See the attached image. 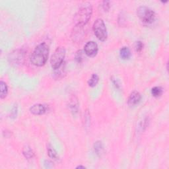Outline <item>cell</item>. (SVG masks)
Returning <instances> with one entry per match:
<instances>
[{"label":"cell","instance_id":"obj_1","mask_svg":"<svg viewBox=\"0 0 169 169\" xmlns=\"http://www.w3.org/2000/svg\"><path fill=\"white\" fill-rule=\"evenodd\" d=\"M49 55V47L45 42L38 44L31 56V62L37 67L43 66L47 62Z\"/></svg>","mask_w":169,"mask_h":169},{"label":"cell","instance_id":"obj_2","mask_svg":"<svg viewBox=\"0 0 169 169\" xmlns=\"http://www.w3.org/2000/svg\"><path fill=\"white\" fill-rule=\"evenodd\" d=\"M92 13V7L89 3H84L75 15L74 22L77 27H83L89 21Z\"/></svg>","mask_w":169,"mask_h":169},{"label":"cell","instance_id":"obj_3","mask_svg":"<svg viewBox=\"0 0 169 169\" xmlns=\"http://www.w3.org/2000/svg\"><path fill=\"white\" fill-rule=\"evenodd\" d=\"M66 51L63 47L59 46L56 48L50 59V64L52 69L57 70L63 63Z\"/></svg>","mask_w":169,"mask_h":169},{"label":"cell","instance_id":"obj_4","mask_svg":"<svg viewBox=\"0 0 169 169\" xmlns=\"http://www.w3.org/2000/svg\"><path fill=\"white\" fill-rule=\"evenodd\" d=\"M137 15L143 23L151 24L155 21V13L146 6H141L137 9Z\"/></svg>","mask_w":169,"mask_h":169},{"label":"cell","instance_id":"obj_5","mask_svg":"<svg viewBox=\"0 0 169 169\" xmlns=\"http://www.w3.org/2000/svg\"><path fill=\"white\" fill-rule=\"evenodd\" d=\"M94 33L97 38L100 41H105L108 34L105 24L102 19H97L95 21L92 26Z\"/></svg>","mask_w":169,"mask_h":169},{"label":"cell","instance_id":"obj_6","mask_svg":"<svg viewBox=\"0 0 169 169\" xmlns=\"http://www.w3.org/2000/svg\"><path fill=\"white\" fill-rule=\"evenodd\" d=\"M84 52L86 55L90 57H93L98 52V45L94 41H89L84 46Z\"/></svg>","mask_w":169,"mask_h":169},{"label":"cell","instance_id":"obj_7","mask_svg":"<svg viewBox=\"0 0 169 169\" xmlns=\"http://www.w3.org/2000/svg\"><path fill=\"white\" fill-rule=\"evenodd\" d=\"M142 99V95L138 91H133L128 99V104L130 106H135L138 104Z\"/></svg>","mask_w":169,"mask_h":169},{"label":"cell","instance_id":"obj_8","mask_svg":"<svg viewBox=\"0 0 169 169\" xmlns=\"http://www.w3.org/2000/svg\"><path fill=\"white\" fill-rule=\"evenodd\" d=\"M30 112L34 115H42L46 112V107L42 104H36L30 108Z\"/></svg>","mask_w":169,"mask_h":169},{"label":"cell","instance_id":"obj_9","mask_svg":"<svg viewBox=\"0 0 169 169\" xmlns=\"http://www.w3.org/2000/svg\"><path fill=\"white\" fill-rule=\"evenodd\" d=\"M70 108L71 112H73L74 114H76L77 112L78 108H79V102H78V100L75 96H73L70 99Z\"/></svg>","mask_w":169,"mask_h":169},{"label":"cell","instance_id":"obj_10","mask_svg":"<svg viewBox=\"0 0 169 169\" xmlns=\"http://www.w3.org/2000/svg\"><path fill=\"white\" fill-rule=\"evenodd\" d=\"M120 57L123 59H129L131 57V51L130 48L127 46H124L122 47L120 51Z\"/></svg>","mask_w":169,"mask_h":169},{"label":"cell","instance_id":"obj_11","mask_svg":"<svg viewBox=\"0 0 169 169\" xmlns=\"http://www.w3.org/2000/svg\"><path fill=\"white\" fill-rule=\"evenodd\" d=\"M0 98H1V99H3L4 98L6 97V96L8 93V87H7V84L3 81H1V82H0Z\"/></svg>","mask_w":169,"mask_h":169},{"label":"cell","instance_id":"obj_12","mask_svg":"<svg viewBox=\"0 0 169 169\" xmlns=\"http://www.w3.org/2000/svg\"><path fill=\"white\" fill-rule=\"evenodd\" d=\"M23 154L27 159H32L34 157V152L29 146H25L23 150Z\"/></svg>","mask_w":169,"mask_h":169},{"label":"cell","instance_id":"obj_13","mask_svg":"<svg viewBox=\"0 0 169 169\" xmlns=\"http://www.w3.org/2000/svg\"><path fill=\"white\" fill-rule=\"evenodd\" d=\"M47 152L48 155L49 156V157L53 160H58L59 159V156L57 154V152L50 145H48L47 146Z\"/></svg>","mask_w":169,"mask_h":169},{"label":"cell","instance_id":"obj_14","mask_svg":"<svg viewBox=\"0 0 169 169\" xmlns=\"http://www.w3.org/2000/svg\"><path fill=\"white\" fill-rule=\"evenodd\" d=\"M94 150L96 155H98L99 156H101V155L104 152V147L102 143L101 142H100V141L96 142L94 144Z\"/></svg>","mask_w":169,"mask_h":169},{"label":"cell","instance_id":"obj_15","mask_svg":"<svg viewBox=\"0 0 169 169\" xmlns=\"http://www.w3.org/2000/svg\"><path fill=\"white\" fill-rule=\"evenodd\" d=\"M99 81V75L96 74H93L91 75V78L88 79V86L91 87H94L98 84Z\"/></svg>","mask_w":169,"mask_h":169},{"label":"cell","instance_id":"obj_16","mask_svg":"<svg viewBox=\"0 0 169 169\" xmlns=\"http://www.w3.org/2000/svg\"><path fill=\"white\" fill-rule=\"evenodd\" d=\"M163 92V90L162 87L156 86L153 88H152L151 89V94L154 96V97H159L162 95Z\"/></svg>","mask_w":169,"mask_h":169},{"label":"cell","instance_id":"obj_17","mask_svg":"<svg viewBox=\"0 0 169 169\" xmlns=\"http://www.w3.org/2000/svg\"><path fill=\"white\" fill-rule=\"evenodd\" d=\"M143 48V44L142 41H137L135 43V49L136 52H140Z\"/></svg>","mask_w":169,"mask_h":169},{"label":"cell","instance_id":"obj_18","mask_svg":"<svg viewBox=\"0 0 169 169\" xmlns=\"http://www.w3.org/2000/svg\"><path fill=\"white\" fill-rule=\"evenodd\" d=\"M75 59L79 63L81 62L83 60V52L81 50H79L77 52V53L75 54Z\"/></svg>","mask_w":169,"mask_h":169},{"label":"cell","instance_id":"obj_19","mask_svg":"<svg viewBox=\"0 0 169 169\" xmlns=\"http://www.w3.org/2000/svg\"><path fill=\"white\" fill-rule=\"evenodd\" d=\"M110 7V2L109 1H104L102 2V8L105 11H108Z\"/></svg>","mask_w":169,"mask_h":169},{"label":"cell","instance_id":"obj_20","mask_svg":"<svg viewBox=\"0 0 169 169\" xmlns=\"http://www.w3.org/2000/svg\"><path fill=\"white\" fill-rule=\"evenodd\" d=\"M12 116H13V117H15L16 115H17V107L13 108V112H12Z\"/></svg>","mask_w":169,"mask_h":169},{"label":"cell","instance_id":"obj_21","mask_svg":"<svg viewBox=\"0 0 169 169\" xmlns=\"http://www.w3.org/2000/svg\"><path fill=\"white\" fill-rule=\"evenodd\" d=\"M76 168H85V167H84V166H81V165H80V166H78L76 167Z\"/></svg>","mask_w":169,"mask_h":169}]
</instances>
